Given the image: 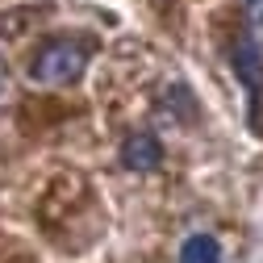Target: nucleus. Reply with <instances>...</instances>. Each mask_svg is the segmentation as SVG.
Instances as JSON below:
<instances>
[{"mask_svg": "<svg viewBox=\"0 0 263 263\" xmlns=\"http://www.w3.org/2000/svg\"><path fill=\"white\" fill-rule=\"evenodd\" d=\"M180 263H221V247L213 234H192L180 247Z\"/></svg>", "mask_w": 263, "mask_h": 263, "instance_id": "obj_4", "label": "nucleus"}, {"mask_svg": "<svg viewBox=\"0 0 263 263\" xmlns=\"http://www.w3.org/2000/svg\"><path fill=\"white\" fill-rule=\"evenodd\" d=\"M88 67V46L76 42V38H50L34 50V59H29V80H38V84H71L80 80Z\"/></svg>", "mask_w": 263, "mask_h": 263, "instance_id": "obj_1", "label": "nucleus"}, {"mask_svg": "<svg viewBox=\"0 0 263 263\" xmlns=\"http://www.w3.org/2000/svg\"><path fill=\"white\" fill-rule=\"evenodd\" d=\"M121 163L129 172H155L163 163V146L155 134H129L125 146H121Z\"/></svg>", "mask_w": 263, "mask_h": 263, "instance_id": "obj_3", "label": "nucleus"}, {"mask_svg": "<svg viewBox=\"0 0 263 263\" xmlns=\"http://www.w3.org/2000/svg\"><path fill=\"white\" fill-rule=\"evenodd\" d=\"M247 38L263 46V0H247Z\"/></svg>", "mask_w": 263, "mask_h": 263, "instance_id": "obj_5", "label": "nucleus"}, {"mask_svg": "<svg viewBox=\"0 0 263 263\" xmlns=\"http://www.w3.org/2000/svg\"><path fill=\"white\" fill-rule=\"evenodd\" d=\"M234 71H238V80L251 92V121L259 125V134H263V63H259V46L251 38H242L234 46Z\"/></svg>", "mask_w": 263, "mask_h": 263, "instance_id": "obj_2", "label": "nucleus"}, {"mask_svg": "<svg viewBox=\"0 0 263 263\" xmlns=\"http://www.w3.org/2000/svg\"><path fill=\"white\" fill-rule=\"evenodd\" d=\"M0 88H5V59H0Z\"/></svg>", "mask_w": 263, "mask_h": 263, "instance_id": "obj_6", "label": "nucleus"}]
</instances>
